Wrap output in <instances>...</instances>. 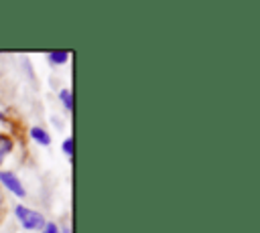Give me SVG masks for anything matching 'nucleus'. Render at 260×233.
Returning a JSON list of instances; mask_svg holds the SVG:
<instances>
[{"mask_svg":"<svg viewBox=\"0 0 260 233\" xmlns=\"http://www.w3.org/2000/svg\"><path fill=\"white\" fill-rule=\"evenodd\" d=\"M10 150H12V140H10L8 136L0 134V154L4 156V154H8Z\"/></svg>","mask_w":260,"mask_h":233,"instance_id":"obj_5","label":"nucleus"},{"mask_svg":"<svg viewBox=\"0 0 260 233\" xmlns=\"http://www.w3.org/2000/svg\"><path fill=\"white\" fill-rule=\"evenodd\" d=\"M43 233H59V229H57V225H55V223H49V225H45Z\"/></svg>","mask_w":260,"mask_h":233,"instance_id":"obj_8","label":"nucleus"},{"mask_svg":"<svg viewBox=\"0 0 260 233\" xmlns=\"http://www.w3.org/2000/svg\"><path fill=\"white\" fill-rule=\"evenodd\" d=\"M63 152H65L69 158H73V138H71V136L63 142Z\"/></svg>","mask_w":260,"mask_h":233,"instance_id":"obj_7","label":"nucleus"},{"mask_svg":"<svg viewBox=\"0 0 260 233\" xmlns=\"http://www.w3.org/2000/svg\"><path fill=\"white\" fill-rule=\"evenodd\" d=\"M2 120H4V115H2V113H0V122H2Z\"/></svg>","mask_w":260,"mask_h":233,"instance_id":"obj_11","label":"nucleus"},{"mask_svg":"<svg viewBox=\"0 0 260 233\" xmlns=\"http://www.w3.org/2000/svg\"><path fill=\"white\" fill-rule=\"evenodd\" d=\"M30 138L37 140V142L43 144V146H49V144H51V136H49L43 128H32V130H30Z\"/></svg>","mask_w":260,"mask_h":233,"instance_id":"obj_3","label":"nucleus"},{"mask_svg":"<svg viewBox=\"0 0 260 233\" xmlns=\"http://www.w3.org/2000/svg\"><path fill=\"white\" fill-rule=\"evenodd\" d=\"M69 59V55L63 51V53H49V61L51 63H55V65H61V63H65Z\"/></svg>","mask_w":260,"mask_h":233,"instance_id":"obj_6","label":"nucleus"},{"mask_svg":"<svg viewBox=\"0 0 260 233\" xmlns=\"http://www.w3.org/2000/svg\"><path fill=\"white\" fill-rule=\"evenodd\" d=\"M2 158H4V156H2V154H0V164H2Z\"/></svg>","mask_w":260,"mask_h":233,"instance_id":"obj_10","label":"nucleus"},{"mask_svg":"<svg viewBox=\"0 0 260 233\" xmlns=\"http://www.w3.org/2000/svg\"><path fill=\"white\" fill-rule=\"evenodd\" d=\"M0 182L10 190L14 192L16 197H24V186L20 184V180L12 174V172H6V170H0Z\"/></svg>","mask_w":260,"mask_h":233,"instance_id":"obj_2","label":"nucleus"},{"mask_svg":"<svg viewBox=\"0 0 260 233\" xmlns=\"http://www.w3.org/2000/svg\"><path fill=\"white\" fill-rule=\"evenodd\" d=\"M14 213H16V217H18V221L22 223V227L28 229V231H35V229H43V227H45L43 215L37 213V211H32V209H26V207L18 205Z\"/></svg>","mask_w":260,"mask_h":233,"instance_id":"obj_1","label":"nucleus"},{"mask_svg":"<svg viewBox=\"0 0 260 233\" xmlns=\"http://www.w3.org/2000/svg\"><path fill=\"white\" fill-rule=\"evenodd\" d=\"M63 233H71V231H69V227H65V231H63Z\"/></svg>","mask_w":260,"mask_h":233,"instance_id":"obj_9","label":"nucleus"},{"mask_svg":"<svg viewBox=\"0 0 260 233\" xmlns=\"http://www.w3.org/2000/svg\"><path fill=\"white\" fill-rule=\"evenodd\" d=\"M59 97H61V103L65 105V109L71 111V109H73V95H71V89H61Z\"/></svg>","mask_w":260,"mask_h":233,"instance_id":"obj_4","label":"nucleus"}]
</instances>
